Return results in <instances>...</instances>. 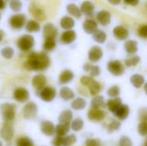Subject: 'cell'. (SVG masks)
<instances>
[{
    "mask_svg": "<svg viewBox=\"0 0 147 146\" xmlns=\"http://www.w3.org/2000/svg\"><path fill=\"white\" fill-rule=\"evenodd\" d=\"M51 65V59L46 52H32L24 63L25 69L34 71H46Z\"/></svg>",
    "mask_w": 147,
    "mask_h": 146,
    "instance_id": "cell-1",
    "label": "cell"
},
{
    "mask_svg": "<svg viewBox=\"0 0 147 146\" xmlns=\"http://www.w3.org/2000/svg\"><path fill=\"white\" fill-rule=\"evenodd\" d=\"M34 38L30 34H23L18 38L16 41V46L18 49L23 52H28L33 49L34 46Z\"/></svg>",
    "mask_w": 147,
    "mask_h": 146,
    "instance_id": "cell-2",
    "label": "cell"
},
{
    "mask_svg": "<svg viewBox=\"0 0 147 146\" xmlns=\"http://www.w3.org/2000/svg\"><path fill=\"white\" fill-rule=\"evenodd\" d=\"M0 113L4 121H13L16 117V105L12 103H3L0 106Z\"/></svg>",
    "mask_w": 147,
    "mask_h": 146,
    "instance_id": "cell-3",
    "label": "cell"
},
{
    "mask_svg": "<svg viewBox=\"0 0 147 146\" xmlns=\"http://www.w3.org/2000/svg\"><path fill=\"white\" fill-rule=\"evenodd\" d=\"M27 22V18L24 14H16L9 17V24L10 28L14 30L22 29Z\"/></svg>",
    "mask_w": 147,
    "mask_h": 146,
    "instance_id": "cell-4",
    "label": "cell"
},
{
    "mask_svg": "<svg viewBox=\"0 0 147 146\" xmlns=\"http://www.w3.org/2000/svg\"><path fill=\"white\" fill-rule=\"evenodd\" d=\"M56 94H57V91L54 88L51 86H46L42 89L39 90L38 96L43 102H51L56 97Z\"/></svg>",
    "mask_w": 147,
    "mask_h": 146,
    "instance_id": "cell-5",
    "label": "cell"
},
{
    "mask_svg": "<svg viewBox=\"0 0 147 146\" xmlns=\"http://www.w3.org/2000/svg\"><path fill=\"white\" fill-rule=\"evenodd\" d=\"M37 114L38 107L36 103L33 102H28L22 109V114L26 120H34L37 117Z\"/></svg>",
    "mask_w": 147,
    "mask_h": 146,
    "instance_id": "cell-6",
    "label": "cell"
},
{
    "mask_svg": "<svg viewBox=\"0 0 147 146\" xmlns=\"http://www.w3.org/2000/svg\"><path fill=\"white\" fill-rule=\"evenodd\" d=\"M28 11L31 14V15L38 22H43L46 20L47 15L45 11L36 3H31L28 7Z\"/></svg>",
    "mask_w": 147,
    "mask_h": 146,
    "instance_id": "cell-7",
    "label": "cell"
},
{
    "mask_svg": "<svg viewBox=\"0 0 147 146\" xmlns=\"http://www.w3.org/2000/svg\"><path fill=\"white\" fill-rule=\"evenodd\" d=\"M108 71L114 76H121L125 71V67L120 60H111L108 63Z\"/></svg>",
    "mask_w": 147,
    "mask_h": 146,
    "instance_id": "cell-8",
    "label": "cell"
},
{
    "mask_svg": "<svg viewBox=\"0 0 147 146\" xmlns=\"http://www.w3.org/2000/svg\"><path fill=\"white\" fill-rule=\"evenodd\" d=\"M0 134H1V138L6 142H9L12 140L14 137V129L10 121L3 122Z\"/></svg>",
    "mask_w": 147,
    "mask_h": 146,
    "instance_id": "cell-9",
    "label": "cell"
},
{
    "mask_svg": "<svg viewBox=\"0 0 147 146\" xmlns=\"http://www.w3.org/2000/svg\"><path fill=\"white\" fill-rule=\"evenodd\" d=\"M13 97L16 102L23 103V102H26L27 101H28L30 95L27 89H25L23 87H18L14 90Z\"/></svg>",
    "mask_w": 147,
    "mask_h": 146,
    "instance_id": "cell-10",
    "label": "cell"
},
{
    "mask_svg": "<svg viewBox=\"0 0 147 146\" xmlns=\"http://www.w3.org/2000/svg\"><path fill=\"white\" fill-rule=\"evenodd\" d=\"M106 113L101 108H90L88 112V119L94 122H99L105 119Z\"/></svg>",
    "mask_w": 147,
    "mask_h": 146,
    "instance_id": "cell-11",
    "label": "cell"
},
{
    "mask_svg": "<svg viewBox=\"0 0 147 146\" xmlns=\"http://www.w3.org/2000/svg\"><path fill=\"white\" fill-rule=\"evenodd\" d=\"M102 56H103V52H102V48L98 46H92L88 53V58H89L90 61L92 63L98 62L99 60L102 59Z\"/></svg>",
    "mask_w": 147,
    "mask_h": 146,
    "instance_id": "cell-12",
    "label": "cell"
},
{
    "mask_svg": "<svg viewBox=\"0 0 147 146\" xmlns=\"http://www.w3.org/2000/svg\"><path fill=\"white\" fill-rule=\"evenodd\" d=\"M59 31L56 26L51 22H47L43 27V35L44 38H53L56 39L58 36Z\"/></svg>",
    "mask_w": 147,
    "mask_h": 146,
    "instance_id": "cell-13",
    "label": "cell"
},
{
    "mask_svg": "<svg viewBox=\"0 0 147 146\" xmlns=\"http://www.w3.org/2000/svg\"><path fill=\"white\" fill-rule=\"evenodd\" d=\"M77 39V34L72 29L65 30L60 36V41L65 45H70L73 43Z\"/></svg>",
    "mask_w": 147,
    "mask_h": 146,
    "instance_id": "cell-14",
    "label": "cell"
},
{
    "mask_svg": "<svg viewBox=\"0 0 147 146\" xmlns=\"http://www.w3.org/2000/svg\"><path fill=\"white\" fill-rule=\"evenodd\" d=\"M47 83V77L43 74H37L34 76V77L32 78V85L37 91L46 87Z\"/></svg>",
    "mask_w": 147,
    "mask_h": 146,
    "instance_id": "cell-15",
    "label": "cell"
},
{
    "mask_svg": "<svg viewBox=\"0 0 147 146\" xmlns=\"http://www.w3.org/2000/svg\"><path fill=\"white\" fill-rule=\"evenodd\" d=\"M96 21L102 26H108L111 22V14L109 11L102 9L96 15Z\"/></svg>",
    "mask_w": 147,
    "mask_h": 146,
    "instance_id": "cell-16",
    "label": "cell"
},
{
    "mask_svg": "<svg viewBox=\"0 0 147 146\" xmlns=\"http://www.w3.org/2000/svg\"><path fill=\"white\" fill-rule=\"evenodd\" d=\"M40 131L46 136H53L55 133V126L53 122L49 120H44L40 124Z\"/></svg>",
    "mask_w": 147,
    "mask_h": 146,
    "instance_id": "cell-17",
    "label": "cell"
},
{
    "mask_svg": "<svg viewBox=\"0 0 147 146\" xmlns=\"http://www.w3.org/2000/svg\"><path fill=\"white\" fill-rule=\"evenodd\" d=\"M114 36L119 40H125L129 35L128 30L123 26H116L113 30Z\"/></svg>",
    "mask_w": 147,
    "mask_h": 146,
    "instance_id": "cell-18",
    "label": "cell"
},
{
    "mask_svg": "<svg viewBox=\"0 0 147 146\" xmlns=\"http://www.w3.org/2000/svg\"><path fill=\"white\" fill-rule=\"evenodd\" d=\"M83 28L85 33L92 34L96 30L98 29V24L93 19H86L83 23Z\"/></svg>",
    "mask_w": 147,
    "mask_h": 146,
    "instance_id": "cell-19",
    "label": "cell"
},
{
    "mask_svg": "<svg viewBox=\"0 0 147 146\" xmlns=\"http://www.w3.org/2000/svg\"><path fill=\"white\" fill-rule=\"evenodd\" d=\"M74 78V73L70 70H64L59 76V83L60 84H67Z\"/></svg>",
    "mask_w": 147,
    "mask_h": 146,
    "instance_id": "cell-20",
    "label": "cell"
},
{
    "mask_svg": "<svg viewBox=\"0 0 147 146\" xmlns=\"http://www.w3.org/2000/svg\"><path fill=\"white\" fill-rule=\"evenodd\" d=\"M80 9L82 11V14H84L86 16H89V15H91L94 13L95 6L90 1L85 0V1H84L82 3V4L80 6Z\"/></svg>",
    "mask_w": 147,
    "mask_h": 146,
    "instance_id": "cell-21",
    "label": "cell"
},
{
    "mask_svg": "<svg viewBox=\"0 0 147 146\" xmlns=\"http://www.w3.org/2000/svg\"><path fill=\"white\" fill-rule=\"evenodd\" d=\"M121 105H122V101L120 97L111 98L107 102V107H108L109 110L110 112H112L113 114H115Z\"/></svg>",
    "mask_w": 147,
    "mask_h": 146,
    "instance_id": "cell-22",
    "label": "cell"
},
{
    "mask_svg": "<svg viewBox=\"0 0 147 146\" xmlns=\"http://www.w3.org/2000/svg\"><path fill=\"white\" fill-rule=\"evenodd\" d=\"M84 71L88 72L90 77H97L101 74V69L98 65H94L90 63H86L84 65Z\"/></svg>",
    "mask_w": 147,
    "mask_h": 146,
    "instance_id": "cell-23",
    "label": "cell"
},
{
    "mask_svg": "<svg viewBox=\"0 0 147 146\" xmlns=\"http://www.w3.org/2000/svg\"><path fill=\"white\" fill-rule=\"evenodd\" d=\"M130 114V109H129V107L127 105H124L122 104L118 109L117 111L115 113V115L121 120H126L128 115Z\"/></svg>",
    "mask_w": 147,
    "mask_h": 146,
    "instance_id": "cell-24",
    "label": "cell"
},
{
    "mask_svg": "<svg viewBox=\"0 0 147 146\" xmlns=\"http://www.w3.org/2000/svg\"><path fill=\"white\" fill-rule=\"evenodd\" d=\"M75 26V21L71 16L69 15H65L61 18L60 20V27L65 29V30H68V29H71L73 28V27Z\"/></svg>",
    "mask_w": 147,
    "mask_h": 146,
    "instance_id": "cell-25",
    "label": "cell"
},
{
    "mask_svg": "<svg viewBox=\"0 0 147 146\" xmlns=\"http://www.w3.org/2000/svg\"><path fill=\"white\" fill-rule=\"evenodd\" d=\"M125 51L128 54H135L138 52V42L134 40H128L124 44Z\"/></svg>",
    "mask_w": 147,
    "mask_h": 146,
    "instance_id": "cell-26",
    "label": "cell"
},
{
    "mask_svg": "<svg viewBox=\"0 0 147 146\" xmlns=\"http://www.w3.org/2000/svg\"><path fill=\"white\" fill-rule=\"evenodd\" d=\"M25 29L28 33H37L40 30V24L36 20H29L26 22Z\"/></svg>",
    "mask_w": 147,
    "mask_h": 146,
    "instance_id": "cell-27",
    "label": "cell"
},
{
    "mask_svg": "<svg viewBox=\"0 0 147 146\" xmlns=\"http://www.w3.org/2000/svg\"><path fill=\"white\" fill-rule=\"evenodd\" d=\"M130 82L134 88L140 89L145 84V77L140 74H134L131 76Z\"/></svg>",
    "mask_w": 147,
    "mask_h": 146,
    "instance_id": "cell-28",
    "label": "cell"
},
{
    "mask_svg": "<svg viewBox=\"0 0 147 146\" xmlns=\"http://www.w3.org/2000/svg\"><path fill=\"white\" fill-rule=\"evenodd\" d=\"M66 10L67 12L73 17L75 18H81L82 16V11L80 9V8H78V5H76L75 3H69L67 6H66Z\"/></svg>",
    "mask_w": 147,
    "mask_h": 146,
    "instance_id": "cell-29",
    "label": "cell"
},
{
    "mask_svg": "<svg viewBox=\"0 0 147 146\" xmlns=\"http://www.w3.org/2000/svg\"><path fill=\"white\" fill-rule=\"evenodd\" d=\"M71 129V125L67 123H59L55 126V133L59 136H65Z\"/></svg>",
    "mask_w": 147,
    "mask_h": 146,
    "instance_id": "cell-30",
    "label": "cell"
},
{
    "mask_svg": "<svg viewBox=\"0 0 147 146\" xmlns=\"http://www.w3.org/2000/svg\"><path fill=\"white\" fill-rule=\"evenodd\" d=\"M59 96L64 101H70L75 97L74 92L68 87H62L59 90Z\"/></svg>",
    "mask_w": 147,
    "mask_h": 146,
    "instance_id": "cell-31",
    "label": "cell"
},
{
    "mask_svg": "<svg viewBox=\"0 0 147 146\" xmlns=\"http://www.w3.org/2000/svg\"><path fill=\"white\" fill-rule=\"evenodd\" d=\"M72 117H73V114L71 110H68V109L64 110L60 113L59 116V122L70 124L72 121Z\"/></svg>",
    "mask_w": 147,
    "mask_h": 146,
    "instance_id": "cell-32",
    "label": "cell"
},
{
    "mask_svg": "<svg viewBox=\"0 0 147 146\" xmlns=\"http://www.w3.org/2000/svg\"><path fill=\"white\" fill-rule=\"evenodd\" d=\"M71 107L74 110H83L86 107V102L82 97H78L71 102Z\"/></svg>",
    "mask_w": 147,
    "mask_h": 146,
    "instance_id": "cell-33",
    "label": "cell"
},
{
    "mask_svg": "<svg viewBox=\"0 0 147 146\" xmlns=\"http://www.w3.org/2000/svg\"><path fill=\"white\" fill-rule=\"evenodd\" d=\"M92 37H93L95 41H96L97 43L102 44L107 40V34L104 31H102V30L97 29V30H96L92 34Z\"/></svg>",
    "mask_w": 147,
    "mask_h": 146,
    "instance_id": "cell-34",
    "label": "cell"
},
{
    "mask_svg": "<svg viewBox=\"0 0 147 146\" xmlns=\"http://www.w3.org/2000/svg\"><path fill=\"white\" fill-rule=\"evenodd\" d=\"M105 106L104 97L102 96H95L91 101V108H101Z\"/></svg>",
    "mask_w": 147,
    "mask_h": 146,
    "instance_id": "cell-35",
    "label": "cell"
},
{
    "mask_svg": "<svg viewBox=\"0 0 147 146\" xmlns=\"http://www.w3.org/2000/svg\"><path fill=\"white\" fill-rule=\"evenodd\" d=\"M56 47V40L53 38H45L43 49L45 52H52Z\"/></svg>",
    "mask_w": 147,
    "mask_h": 146,
    "instance_id": "cell-36",
    "label": "cell"
},
{
    "mask_svg": "<svg viewBox=\"0 0 147 146\" xmlns=\"http://www.w3.org/2000/svg\"><path fill=\"white\" fill-rule=\"evenodd\" d=\"M88 89H89L90 94L91 96H97V95L100 93L101 89H102L100 83H99L97 81H96L95 79H94V81L88 86Z\"/></svg>",
    "mask_w": 147,
    "mask_h": 146,
    "instance_id": "cell-37",
    "label": "cell"
},
{
    "mask_svg": "<svg viewBox=\"0 0 147 146\" xmlns=\"http://www.w3.org/2000/svg\"><path fill=\"white\" fill-rule=\"evenodd\" d=\"M140 58L138 55H133L127 58L124 63L127 67H132V66H136L140 63Z\"/></svg>",
    "mask_w": 147,
    "mask_h": 146,
    "instance_id": "cell-38",
    "label": "cell"
},
{
    "mask_svg": "<svg viewBox=\"0 0 147 146\" xmlns=\"http://www.w3.org/2000/svg\"><path fill=\"white\" fill-rule=\"evenodd\" d=\"M14 53H15V51L10 46H5L1 50V55L3 56V58H4L6 59H12L14 56Z\"/></svg>",
    "mask_w": 147,
    "mask_h": 146,
    "instance_id": "cell-39",
    "label": "cell"
},
{
    "mask_svg": "<svg viewBox=\"0 0 147 146\" xmlns=\"http://www.w3.org/2000/svg\"><path fill=\"white\" fill-rule=\"evenodd\" d=\"M84 127V120L80 118H77L75 120H73L71 121V128L75 131V132H78L80 130H82V128Z\"/></svg>",
    "mask_w": 147,
    "mask_h": 146,
    "instance_id": "cell-40",
    "label": "cell"
},
{
    "mask_svg": "<svg viewBox=\"0 0 147 146\" xmlns=\"http://www.w3.org/2000/svg\"><path fill=\"white\" fill-rule=\"evenodd\" d=\"M16 146H34V145L29 138L21 137L16 140Z\"/></svg>",
    "mask_w": 147,
    "mask_h": 146,
    "instance_id": "cell-41",
    "label": "cell"
},
{
    "mask_svg": "<svg viewBox=\"0 0 147 146\" xmlns=\"http://www.w3.org/2000/svg\"><path fill=\"white\" fill-rule=\"evenodd\" d=\"M9 8L14 12H19L22 9V3L21 0H10Z\"/></svg>",
    "mask_w": 147,
    "mask_h": 146,
    "instance_id": "cell-42",
    "label": "cell"
},
{
    "mask_svg": "<svg viewBox=\"0 0 147 146\" xmlns=\"http://www.w3.org/2000/svg\"><path fill=\"white\" fill-rule=\"evenodd\" d=\"M120 93H121V89L118 85H113L108 89V95L112 98L118 97L120 96Z\"/></svg>",
    "mask_w": 147,
    "mask_h": 146,
    "instance_id": "cell-43",
    "label": "cell"
},
{
    "mask_svg": "<svg viewBox=\"0 0 147 146\" xmlns=\"http://www.w3.org/2000/svg\"><path fill=\"white\" fill-rule=\"evenodd\" d=\"M76 142H77V137L74 134H71L64 138L63 146H72Z\"/></svg>",
    "mask_w": 147,
    "mask_h": 146,
    "instance_id": "cell-44",
    "label": "cell"
},
{
    "mask_svg": "<svg viewBox=\"0 0 147 146\" xmlns=\"http://www.w3.org/2000/svg\"><path fill=\"white\" fill-rule=\"evenodd\" d=\"M121 127V122L116 120H111V122L108 125V132L109 133H113L115 131L119 130V128Z\"/></svg>",
    "mask_w": 147,
    "mask_h": 146,
    "instance_id": "cell-45",
    "label": "cell"
},
{
    "mask_svg": "<svg viewBox=\"0 0 147 146\" xmlns=\"http://www.w3.org/2000/svg\"><path fill=\"white\" fill-rule=\"evenodd\" d=\"M138 132L141 136H147V120L140 121L138 126Z\"/></svg>",
    "mask_w": 147,
    "mask_h": 146,
    "instance_id": "cell-46",
    "label": "cell"
},
{
    "mask_svg": "<svg viewBox=\"0 0 147 146\" xmlns=\"http://www.w3.org/2000/svg\"><path fill=\"white\" fill-rule=\"evenodd\" d=\"M119 146H133V143H132V140L128 137L123 136L121 138L119 141Z\"/></svg>",
    "mask_w": 147,
    "mask_h": 146,
    "instance_id": "cell-47",
    "label": "cell"
},
{
    "mask_svg": "<svg viewBox=\"0 0 147 146\" xmlns=\"http://www.w3.org/2000/svg\"><path fill=\"white\" fill-rule=\"evenodd\" d=\"M138 35L140 38L143 39H147V25H142L140 27V28L138 29Z\"/></svg>",
    "mask_w": 147,
    "mask_h": 146,
    "instance_id": "cell-48",
    "label": "cell"
},
{
    "mask_svg": "<svg viewBox=\"0 0 147 146\" xmlns=\"http://www.w3.org/2000/svg\"><path fill=\"white\" fill-rule=\"evenodd\" d=\"M86 146H101V142L99 139H89L85 141Z\"/></svg>",
    "mask_w": 147,
    "mask_h": 146,
    "instance_id": "cell-49",
    "label": "cell"
},
{
    "mask_svg": "<svg viewBox=\"0 0 147 146\" xmlns=\"http://www.w3.org/2000/svg\"><path fill=\"white\" fill-rule=\"evenodd\" d=\"M63 142H64V138L62 136L57 135L53 140L52 145L53 146H63Z\"/></svg>",
    "mask_w": 147,
    "mask_h": 146,
    "instance_id": "cell-50",
    "label": "cell"
},
{
    "mask_svg": "<svg viewBox=\"0 0 147 146\" xmlns=\"http://www.w3.org/2000/svg\"><path fill=\"white\" fill-rule=\"evenodd\" d=\"M139 117L140 121L147 120V108H142L139 111Z\"/></svg>",
    "mask_w": 147,
    "mask_h": 146,
    "instance_id": "cell-51",
    "label": "cell"
},
{
    "mask_svg": "<svg viewBox=\"0 0 147 146\" xmlns=\"http://www.w3.org/2000/svg\"><path fill=\"white\" fill-rule=\"evenodd\" d=\"M124 1H125L126 3L130 4V5H132V6H136V5H138V4H139V2H140V0H124Z\"/></svg>",
    "mask_w": 147,
    "mask_h": 146,
    "instance_id": "cell-52",
    "label": "cell"
},
{
    "mask_svg": "<svg viewBox=\"0 0 147 146\" xmlns=\"http://www.w3.org/2000/svg\"><path fill=\"white\" fill-rule=\"evenodd\" d=\"M111 4H113V5H118V4H120L121 3V0H108Z\"/></svg>",
    "mask_w": 147,
    "mask_h": 146,
    "instance_id": "cell-53",
    "label": "cell"
},
{
    "mask_svg": "<svg viewBox=\"0 0 147 146\" xmlns=\"http://www.w3.org/2000/svg\"><path fill=\"white\" fill-rule=\"evenodd\" d=\"M6 7V2L4 0H0V10H3Z\"/></svg>",
    "mask_w": 147,
    "mask_h": 146,
    "instance_id": "cell-54",
    "label": "cell"
},
{
    "mask_svg": "<svg viewBox=\"0 0 147 146\" xmlns=\"http://www.w3.org/2000/svg\"><path fill=\"white\" fill-rule=\"evenodd\" d=\"M3 38H4V32L0 29V42L3 40Z\"/></svg>",
    "mask_w": 147,
    "mask_h": 146,
    "instance_id": "cell-55",
    "label": "cell"
},
{
    "mask_svg": "<svg viewBox=\"0 0 147 146\" xmlns=\"http://www.w3.org/2000/svg\"><path fill=\"white\" fill-rule=\"evenodd\" d=\"M144 90H145L146 94L147 95V83H145V84H144Z\"/></svg>",
    "mask_w": 147,
    "mask_h": 146,
    "instance_id": "cell-56",
    "label": "cell"
},
{
    "mask_svg": "<svg viewBox=\"0 0 147 146\" xmlns=\"http://www.w3.org/2000/svg\"><path fill=\"white\" fill-rule=\"evenodd\" d=\"M143 146H147V139H146V141H145V143H144V145Z\"/></svg>",
    "mask_w": 147,
    "mask_h": 146,
    "instance_id": "cell-57",
    "label": "cell"
},
{
    "mask_svg": "<svg viewBox=\"0 0 147 146\" xmlns=\"http://www.w3.org/2000/svg\"><path fill=\"white\" fill-rule=\"evenodd\" d=\"M0 146H3V145H2V143H1V141H0Z\"/></svg>",
    "mask_w": 147,
    "mask_h": 146,
    "instance_id": "cell-58",
    "label": "cell"
},
{
    "mask_svg": "<svg viewBox=\"0 0 147 146\" xmlns=\"http://www.w3.org/2000/svg\"><path fill=\"white\" fill-rule=\"evenodd\" d=\"M0 20H1V14H0Z\"/></svg>",
    "mask_w": 147,
    "mask_h": 146,
    "instance_id": "cell-59",
    "label": "cell"
}]
</instances>
